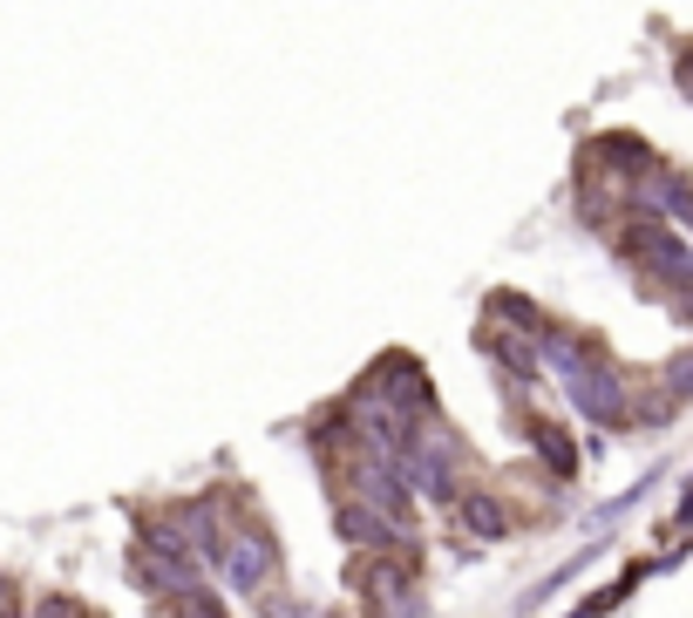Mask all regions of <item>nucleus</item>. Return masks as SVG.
I'll use <instances>...</instances> for the list:
<instances>
[{
  "label": "nucleus",
  "instance_id": "1",
  "mask_svg": "<svg viewBox=\"0 0 693 618\" xmlns=\"http://www.w3.org/2000/svg\"><path fill=\"white\" fill-rule=\"evenodd\" d=\"M218 578H224L231 591H245V598H266V591L279 584V544H272L266 517H239V524H224Z\"/></svg>",
  "mask_w": 693,
  "mask_h": 618
},
{
  "label": "nucleus",
  "instance_id": "6",
  "mask_svg": "<svg viewBox=\"0 0 693 618\" xmlns=\"http://www.w3.org/2000/svg\"><path fill=\"white\" fill-rule=\"evenodd\" d=\"M659 388L673 395L680 408L693 401V353H673V360H666V368H659Z\"/></svg>",
  "mask_w": 693,
  "mask_h": 618
},
{
  "label": "nucleus",
  "instance_id": "7",
  "mask_svg": "<svg viewBox=\"0 0 693 618\" xmlns=\"http://www.w3.org/2000/svg\"><path fill=\"white\" fill-rule=\"evenodd\" d=\"M259 618H320V611L299 605V598H272V591H266V598H259Z\"/></svg>",
  "mask_w": 693,
  "mask_h": 618
},
{
  "label": "nucleus",
  "instance_id": "3",
  "mask_svg": "<svg viewBox=\"0 0 693 618\" xmlns=\"http://www.w3.org/2000/svg\"><path fill=\"white\" fill-rule=\"evenodd\" d=\"M368 388H374L381 401H395L401 415H422V408H428V374H422L408 353H381L374 368H368Z\"/></svg>",
  "mask_w": 693,
  "mask_h": 618
},
{
  "label": "nucleus",
  "instance_id": "2",
  "mask_svg": "<svg viewBox=\"0 0 693 618\" xmlns=\"http://www.w3.org/2000/svg\"><path fill=\"white\" fill-rule=\"evenodd\" d=\"M564 388H572V408L585 422H599V428H632V381L612 368V360H585V368L564 381Z\"/></svg>",
  "mask_w": 693,
  "mask_h": 618
},
{
  "label": "nucleus",
  "instance_id": "4",
  "mask_svg": "<svg viewBox=\"0 0 693 618\" xmlns=\"http://www.w3.org/2000/svg\"><path fill=\"white\" fill-rule=\"evenodd\" d=\"M517 428L530 435V449L544 455V469H551V482H572V476H578V442H572V428H564V422H544V415H524Z\"/></svg>",
  "mask_w": 693,
  "mask_h": 618
},
{
  "label": "nucleus",
  "instance_id": "5",
  "mask_svg": "<svg viewBox=\"0 0 693 618\" xmlns=\"http://www.w3.org/2000/svg\"><path fill=\"white\" fill-rule=\"evenodd\" d=\"M455 510H462V524H470L476 537H510V530H517V524H510V510L490 497V489H462Z\"/></svg>",
  "mask_w": 693,
  "mask_h": 618
}]
</instances>
